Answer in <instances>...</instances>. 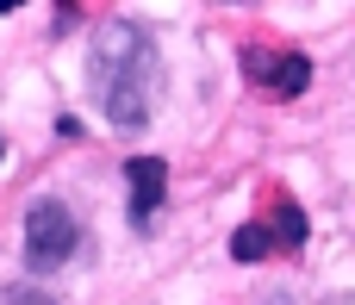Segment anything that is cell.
Returning a JSON list of instances; mask_svg holds the SVG:
<instances>
[{"label": "cell", "instance_id": "6da1fadb", "mask_svg": "<svg viewBox=\"0 0 355 305\" xmlns=\"http://www.w3.org/2000/svg\"><path fill=\"white\" fill-rule=\"evenodd\" d=\"M87 94L106 112V125L137 131L156 119V94H162V56L156 37L131 19H112L94 37V62H87Z\"/></svg>", "mask_w": 355, "mask_h": 305}, {"label": "cell", "instance_id": "7a4b0ae2", "mask_svg": "<svg viewBox=\"0 0 355 305\" xmlns=\"http://www.w3.org/2000/svg\"><path fill=\"white\" fill-rule=\"evenodd\" d=\"M75 250H81L75 212L62 200H31V212H25V268L31 274H56Z\"/></svg>", "mask_w": 355, "mask_h": 305}, {"label": "cell", "instance_id": "3957f363", "mask_svg": "<svg viewBox=\"0 0 355 305\" xmlns=\"http://www.w3.org/2000/svg\"><path fill=\"white\" fill-rule=\"evenodd\" d=\"M243 75H250L256 87H268L275 100H293V94L312 87V62H306L300 50H275V44H250V50H243Z\"/></svg>", "mask_w": 355, "mask_h": 305}, {"label": "cell", "instance_id": "277c9868", "mask_svg": "<svg viewBox=\"0 0 355 305\" xmlns=\"http://www.w3.org/2000/svg\"><path fill=\"white\" fill-rule=\"evenodd\" d=\"M125 187H131V225L150 231L156 212H162V193H168V162L162 156H131L125 162Z\"/></svg>", "mask_w": 355, "mask_h": 305}, {"label": "cell", "instance_id": "5b68a950", "mask_svg": "<svg viewBox=\"0 0 355 305\" xmlns=\"http://www.w3.org/2000/svg\"><path fill=\"white\" fill-rule=\"evenodd\" d=\"M268 250H281V243H275V231H268V218H250V225H237V231H231V256H237V262H262Z\"/></svg>", "mask_w": 355, "mask_h": 305}, {"label": "cell", "instance_id": "8992f818", "mask_svg": "<svg viewBox=\"0 0 355 305\" xmlns=\"http://www.w3.org/2000/svg\"><path fill=\"white\" fill-rule=\"evenodd\" d=\"M268 231H275V243H281V250H300V243H306V212H300V200H275Z\"/></svg>", "mask_w": 355, "mask_h": 305}, {"label": "cell", "instance_id": "52a82bcc", "mask_svg": "<svg viewBox=\"0 0 355 305\" xmlns=\"http://www.w3.org/2000/svg\"><path fill=\"white\" fill-rule=\"evenodd\" d=\"M0 305H25V287H0Z\"/></svg>", "mask_w": 355, "mask_h": 305}, {"label": "cell", "instance_id": "ba28073f", "mask_svg": "<svg viewBox=\"0 0 355 305\" xmlns=\"http://www.w3.org/2000/svg\"><path fill=\"white\" fill-rule=\"evenodd\" d=\"M25 305H56V299H44V293H31V287H25Z\"/></svg>", "mask_w": 355, "mask_h": 305}]
</instances>
